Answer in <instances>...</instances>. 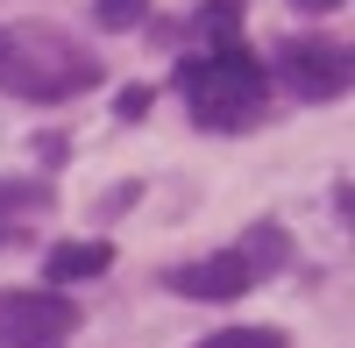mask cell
<instances>
[{"mask_svg": "<svg viewBox=\"0 0 355 348\" xmlns=\"http://www.w3.org/2000/svg\"><path fill=\"white\" fill-rule=\"evenodd\" d=\"M164 284H171V292H185V299H242L256 277L242 270V256H234V249H220V256H206V263H178Z\"/></svg>", "mask_w": 355, "mask_h": 348, "instance_id": "obj_5", "label": "cell"}, {"mask_svg": "<svg viewBox=\"0 0 355 348\" xmlns=\"http://www.w3.org/2000/svg\"><path fill=\"white\" fill-rule=\"evenodd\" d=\"M234 256H242V270H249V277H270V270H284V263H291V235H284L277 220H256Z\"/></svg>", "mask_w": 355, "mask_h": 348, "instance_id": "obj_7", "label": "cell"}, {"mask_svg": "<svg viewBox=\"0 0 355 348\" xmlns=\"http://www.w3.org/2000/svg\"><path fill=\"white\" fill-rule=\"evenodd\" d=\"M234 28H242V8H234V0H214V8L199 15V36L214 50H234Z\"/></svg>", "mask_w": 355, "mask_h": 348, "instance_id": "obj_9", "label": "cell"}, {"mask_svg": "<svg viewBox=\"0 0 355 348\" xmlns=\"http://www.w3.org/2000/svg\"><path fill=\"white\" fill-rule=\"evenodd\" d=\"M93 78H100L93 57L71 36L36 28V21H0V93H15V100H71Z\"/></svg>", "mask_w": 355, "mask_h": 348, "instance_id": "obj_1", "label": "cell"}, {"mask_svg": "<svg viewBox=\"0 0 355 348\" xmlns=\"http://www.w3.org/2000/svg\"><path fill=\"white\" fill-rule=\"evenodd\" d=\"M299 8H313V15H320V8H341V0H299Z\"/></svg>", "mask_w": 355, "mask_h": 348, "instance_id": "obj_12", "label": "cell"}, {"mask_svg": "<svg viewBox=\"0 0 355 348\" xmlns=\"http://www.w3.org/2000/svg\"><path fill=\"white\" fill-rule=\"evenodd\" d=\"M178 85L192 100V121L214 128V135H234L249 128L263 107H270V71L234 43V50H214V57H185L178 64Z\"/></svg>", "mask_w": 355, "mask_h": 348, "instance_id": "obj_2", "label": "cell"}, {"mask_svg": "<svg viewBox=\"0 0 355 348\" xmlns=\"http://www.w3.org/2000/svg\"><path fill=\"white\" fill-rule=\"evenodd\" d=\"M277 78L291 100H341L348 93V50L327 36H284L277 43Z\"/></svg>", "mask_w": 355, "mask_h": 348, "instance_id": "obj_4", "label": "cell"}, {"mask_svg": "<svg viewBox=\"0 0 355 348\" xmlns=\"http://www.w3.org/2000/svg\"><path fill=\"white\" fill-rule=\"evenodd\" d=\"M78 334V306L64 292H0V348H64Z\"/></svg>", "mask_w": 355, "mask_h": 348, "instance_id": "obj_3", "label": "cell"}, {"mask_svg": "<svg viewBox=\"0 0 355 348\" xmlns=\"http://www.w3.org/2000/svg\"><path fill=\"white\" fill-rule=\"evenodd\" d=\"M142 15H150V0H93V21L100 28H135Z\"/></svg>", "mask_w": 355, "mask_h": 348, "instance_id": "obj_10", "label": "cell"}, {"mask_svg": "<svg viewBox=\"0 0 355 348\" xmlns=\"http://www.w3.org/2000/svg\"><path fill=\"white\" fill-rule=\"evenodd\" d=\"M192 348H291L277 327H220V334H206V341H192Z\"/></svg>", "mask_w": 355, "mask_h": 348, "instance_id": "obj_8", "label": "cell"}, {"mask_svg": "<svg viewBox=\"0 0 355 348\" xmlns=\"http://www.w3.org/2000/svg\"><path fill=\"white\" fill-rule=\"evenodd\" d=\"M21 207H50V192L28 178H0V214H21Z\"/></svg>", "mask_w": 355, "mask_h": 348, "instance_id": "obj_11", "label": "cell"}, {"mask_svg": "<svg viewBox=\"0 0 355 348\" xmlns=\"http://www.w3.org/2000/svg\"><path fill=\"white\" fill-rule=\"evenodd\" d=\"M0 249H8V227H0Z\"/></svg>", "mask_w": 355, "mask_h": 348, "instance_id": "obj_13", "label": "cell"}, {"mask_svg": "<svg viewBox=\"0 0 355 348\" xmlns=\"http://www.w3.org/2000/svg\"><path fill=\"white\" fill-rule=\"evenodd\" d=\"M107 263H114L107 242H57L43 256V277L50 284H78V277H107Z\"/></svg>", "mask_w": 355, "mask_h": 348, "instance_id": "obj_6", "label": "cell"}]
</instances>
